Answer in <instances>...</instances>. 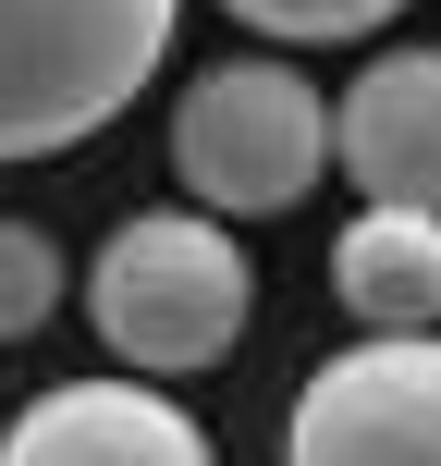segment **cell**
<instances>
[{
    "label": "cell",
    "instance_id": "cell-1",
    "mask_svg": "<svg viewBox=\"0 0 441 466\" xmlns=\"http://www.w3.org/2000/svg\"><path fill=\"white\" fill-rule=\"evenodd\" d=\"M246 307H257V270L221 209H135L86 270V319L111 344V369H135V380L221 369L246 344Z\"/></svg>",
    "mask_w": 441,
    "mask_h": 466
},
{
    "label": "cell",
    "instance_id": "cell-3",
    "mask_svg": "<svg viewBox=\"0 0 441 466\" xmlns=\"http://www.w3.org/2000/svg\"><path fill=\"white\" fill-rule=\"evenodd\" d=\"M172 172H185L196 209L221 221H270L306 209L331 172V98L295 62H209L172 98Z\"/></svg>",
    "mask_w": 441,
    "mask_h": 466
},
{
    "label": "cell",
    "instance_id": "cell-6",
    "mask_svg": "<svg viewBox=\"0 0 441 466\" xmlns=\"http://www.w3.org/2000/svg\"><path fill=\"white\" fill-rule=\"evenodd\" d=\"M331 160L368 197L441 209V49H380L331 111Z\"/></svg>",
    "mask_w": 441,
    "mask_h": 466
},
{
    "label": "cell",
    "instance_id": "cell-4",
    "mask_svg": "<svg viewBox=\"0 0 441 466\" xmlns=\"http://www.w3.org/2000/svg\"><path fill=\"white\" fill-rule=\"evenodd\" d=\"M282 466H441V331H368L319 356Z\"/></svg>",
    "mask_w": 441,
    "mask_h": 466
},
{
    "label": "cell",
    "instance_id": "cell-7",
    "mask_svg": "<svg viewBox=\"0 0 441 466\" xmlns=\"http://www.w3.org/2000/svg\"><path fill=\"white\" fill-rule=\"evenodd\" d=\"M331 295L368 331H441V209L368 197V209L331 233Z\"/></svg>",
    "mask_w": 441,
    "mask_h": 466
},
{
    "label": "cell",
    "instance_id": "cell-9",
    "mask_svg": "<svg viewBox=\"0 0 441 466\" xmlns=\"http://www.w3.org/2000/svg\"><path fill=\"white\" fill-rule=\"evenodd\" d=\"M49 307H62V246L37 221H0V344L49 331Z\"/></svg>",
    "mask_w": 441,
    "mask_h": 466
},
{
    "label": "cell",
    "instance_id": "cell-5",
    "mask_svg": "<svg viewBox=\"0 0 441 466\" xmlns=\"http://www.w3.org/2000/svg\"><path fill=\"white\" fill-rule=\"evenodd\" d=\"M0 466H221V454L160 380L111 369V380H49L0 430Z\"/></svg>",
    "mask_w": 441,
    "mask_h": 466
},
{
    "label": "cell",
    "instance_id": "cell-8",
    "mask_svg": "<svg viewBox=\"0 0 441 466\" xmlns=\"http://www.w3.org/2000/svg\"><path fill=\"white\" fill-rule=\"evenodd\" d=\"M221 13L270 49H331V37H380L405 0H221Z\"/></svg>",
    "mask_w": 441,
    "mask_h": 466
},
{
    "label": "cell",
    "instance_id": "cell-2",
    "mask_svg": "<svg viewBox=\"0 0 441 466\" xmlns=\"http://www.w3.org/2000/svg\"><path fill=\"white\" fill-rule=\"evenodd\" d=\"M185 0H0V160H62L147 98Z\"/></svg>",
    "mask_w": 441,
    "mask_h": 466
}]
</instances>
